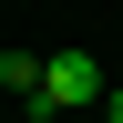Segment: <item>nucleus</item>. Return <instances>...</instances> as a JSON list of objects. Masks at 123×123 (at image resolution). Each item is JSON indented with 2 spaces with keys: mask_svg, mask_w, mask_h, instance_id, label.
I'll return each mask as SVG.
<instances>
[{
  "mask_svg": "<svg viewBox=\"0 0 123 123\" xmlns=\"http://www.w3.org/2000/svg\"><path fill=\"white\" fill-rule=\"evenodd\" d=\"M103 62L92 51H41V103H31V113H72V103H103Z\"/></svg>",
  "mask_w": 123,
  "mask_h": 123,
  "instance_id": "nucleus-1",
  "label": "nucleus"
},
{
  "mask_svg": "<svg viewBox=\"0 0 123 123\" xmlns=\"http://www.w3.org/2000/svg\"><path fill=\"white\" fill-rule=\"evenodd\" d=\"M0 82L21 92V103H41V51H0Z\"/></svg>",
  "mask_w": 123,
  "mask_h": 123,
  "instance_id": "nucleus-2",
  "label": "nucleus"
},
{
  "mask_svg": "<svg viewBox=\"0 0 123 123\" xmlns=\"http://www.w3.org/2000/svg\"><path fill=\"white\" fill-rule=\"evenodd\" d=\"M103 103H113V123H123V82H113V92H103Z\"/></svg>",
  "mask_w": 123,
  "mask_h": 123,
  "instance_id": "nucleus-3",
  "label": "nucleus"
}]
</instances>
